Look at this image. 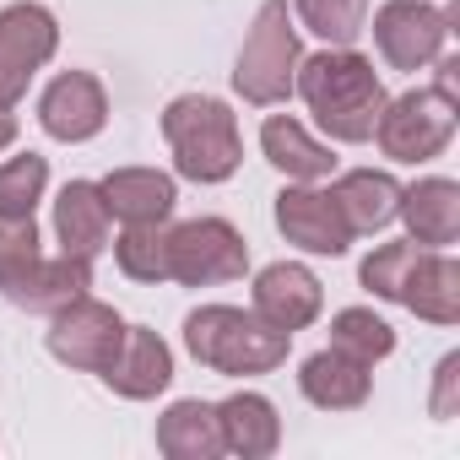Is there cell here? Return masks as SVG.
Masks as SVG:
<instances>
[{"label":"cell","mask_w":460,"mask_h":460,"mask_svg":"<svg viewBox=\"0 0 460 460\" xmlns=\"http://www.w3.org/2000/svg\"><path fill=\"white\" fill-rule=\"evenodd\" d=\"M298 395L320 411H363L374 395V368L347 358L341 347H320L298 363Z\"/></svg>","instance_id":"cell-16"},{"label":"cell","mask_w":460,"mask_h":460,"mask_svg":"<svg viewBox=\"0 0 460 460\" xmlns=\"http://www.w3.org/2000/svg\"><path fill=\"white\" fill-rule=\"evenodd\" d=\"M163 141L173 152V173L190 184H227L244 163L239 114L227 98L211 93H179L163 109Z\"/></svg>","instance_id":"cell-3"},{"label":"cell","mask_w":460,"mask_h":460,"mask_svg":"<svg viewBox=\"0 0 460 460\" xmlns=\"http://www.w3.org/2000/svg\"><path fill=\"white\" fill-rule=\"evenodd\" d=\"M411 255H417V244H411V239L374 244V250L363 255V266H358V282H363V293H374L379 304H395V298H401V277H406Z\"/></svg>","instance_id":"cell-29"},{"label":"cell","mask_w":460,"mask_h":460,"mask_svg":"<svg viewBox=\"0 0 460 460\" xmlns=\"http://www.w3.org/2000/svg\"><path fill=\"white\" fill-rule=\"evenodd\" d=\"M428 417L449 422L460 417V352H444L433 368V395H428Z\"/></svg>","instance_id":"cell-30"},{"label":"cell","mask_w":460,"mask_h":460,"mask_svg":"<svg viewBox=\"0 0 460 460\" xmlns=\"http://www.w3.org/2000/svg\"><path fill=\"white\" fill-rule=\"evenodd\" d=\"M60 55V17L39 0L0 6V109H17L33 76Z\"/></svg>","instance_id":"cell-8"},{"label":"cell","mask_w":460,"mask_h":460,"mask_svg":"<svg viewBox=\"0 0 460 460\" xmlns=\"http://www.w3.org/2000/svg\"><path fill=\"white\" fill-rule=\"evenodd\" d=\"M114 266L130 282H141V288L173 282V266H168V222H125V234L114 239Z\"/></svg>","instance_id":"cell-24"},{"label":"cell","mask_w":460,"mask_h":460,"mask_svg":"<svg viewBox=\"0 0 460 460\" xmlns=\"http://www.w3.org/2000/svg\"><path fill=\"white\" fill-rule=\"evenodd\" d=\"M455 6H433V0H385L379 12H368L374 49L390 71H428L455 33Z\"/></svg>","instance_id":"cell-7"},{"label":"cell","mask_w":460,"mask_h":460,"mask_svg":"<svg viewBox=\"0 0 460 460\" xmlns=\"http://www.w3.org/2000/svg\"><path fill=\"white\" fill-rule=\"evenodd\" d=\"M395 304L411 309L428 325H460V261L449 250H422L417 244Z\"/></svg>","instance_id":"cell-17"},{"label":"cell","mask_w":460,"mask_h":460,"mask_svg":"<svg viewBox=\"0 0 460 460\" xmlns=\"http://www.w3.org/2000/svg\"><path fill=\"white\" fill-rule=\"evenodd\" d=\"M261 157L288 179V184H325L336 173V146L320 141L298 114H266L261 119Z\"/></svg>","instance_id":"cell-13"},{"label":"cell","mask_w":460,"mask_h":460,"mask_svg":"<svg viewBox=\"0 0 460 460\" xmlns=\"http://www.w3.org/2000/svg\"><path fill=\"white\" fill-rule=\"evenodd\" d=\"M98 190H103L114 222H173V206H179V173L146 168V163L103 173Z\"/></svg>","instance_id":"cell-19"},{"label":"cell","mask_w":460,"mask_h":460,"mask_svg":"<svg viewBox=\"0 0 460 460\" xmlns=\"http://www.w3.org/2000/svg\"><path fill=\"white\" fill-rule=\"evenodd\" d=\"M293 98H304V109L314 114V125L325 130L331 146H363L374 141V125L385 114V82L374 71L368 55L352 49H320V55H304L298 60V76H293Z\"/></svg>","instance_id":"cell-1"},{"label":"cell","mask_w":460,"mask_h":460,"mask_svg":"<svg viewBox=\"0 0 460 460\" xmlns=\"http://www.w3.org/2000/svg\"><path fill=\"white\" fill-rule=\"evenodd\" d=\"M395 222H406V239L422 250H449L460 239V184L449 173H428L401 184V211Z\"/></svg>","instance_id":"cell-15"},{"label":"cell","mask_w":460,"mask_h":460,"mask_svg":"<svg viewBox=\"0 0 460 460\" xmlns=\"http://www.w3.org/2000/svg\"><path fill=\"white\" fill-rule=\"evenodd\" d=\"M455 141V98L433 93V87H406L395 98H385V114L374 125V146L390 163L422 168L433 157H444Z\"/></svg>","instance_id":"cell-5"},{"label":"cell","mask_w":460,"mask_h":460,"mask_svg":"<svg viewBox=\"0 0 460 460\" xmlns=\"http://www.w3.org/2000/svg\"><path fill=\"white\" fill-rule=\"evenodd\" d=\"M119 401H157L173 385V347L152 331V325H125V341L114 352V363L98 374Z\"/></svg>","instance_id":"cell-14"},{"label":"cell","mask_w":460,"mask_h":460,"mask_svg":"<svg viewBox=\"0 0 460 460\" xmlns=\"http://www.w3.org/2000/svg\"><path fill=\"white\" fill-rule=\"evenodd\" d=\"M125 325L130 320L114 304H103V298L87 293V298H76V304H66V309L49 314L44 347H49L55 363H66L76 374H103L114 363V352H119V341H125Z\"/></svg>","instance_id":"cell-9"},{"label":"cell","mask_w":460,"mask_h":460,"mask_svg":"<svg viewBox=\"0 0 460 460\" xmlns=\"http://www.w3.org/2000/svg\"><path fill=\"white\" fill-rule=\"evenodd\" d=\"M39 255H44L39 222L33 217H0V293H12L33 271Z\"/></svg>","instance_id":"cell-28"},{"label":"cell","mask_w":460,"mask_h":460,"mask_svg":"<svg viewBox=\"0 0 460 460\" xmlns=\"http://www.w3.org/2000/svg\"><path fill=\"white\" fill-rule=\"evenodd\" d=\"M93 293V261H82V255H39L33 261V271L6 293L17 309H28V314H55V309H66V304H76V298H87Z\"/></svg>","instance_id":"cell-22"},{"label":"cell","mask_w":460,"mask_h":460,"mask_svg":"<svg viewBox=\"0 0 460 460\" xmlns=\"http://www.w3.org/2000/svg\"><path fill=\"white\" fill-rule=\"evenodd\" d=\"M250 309H255L266 325L298 336V331H309V325L325 314V282H320L304 261H271V266H261L255 282H250Z\"/></svg>","instance_id":"cell-12"},{"label":"cell","mask_w":460,"mask_h":460,"mask_svg":"<svg viewBox=\"0 0 460 460\" xmlns=\"http://www.w3.org/2000/svg\"><path fill=\"white\" fill-rule=\"evenodd\" d=\"M168 266L179 288H227L250 277V244L227 217L168 222Z\"/></svg>","instance_id":"cell-6"},{"label":"cell","mask_w":460,"mask_h":460,"mask_svg":"<svg viewBox=\"0 0 460 460\" xmlns=\"http://www.w3.org/2000/svg\"><path fill=\"white\" fill-rule=\"evenodd\" d=\"M49 190V157L44 152H17L0 163V217H33Z\"/></svg>","instance_id":"cell-27"},{"label":"cell","mask_w":460,"mask_h":460,"mask_svg":"<svg viewBox=\"0 0 460 460\" xmlns=\"http://www.w3.org/2000/svg\"><path fill=\"white\" fill-rule=\"evenodd\" d=\"M109 234H114V217H109L98 179H66L55 195V244L66 255L98 261L109 250Z\"/></svg>","instance_id":"cell-18"},{"label":"cell","mask_w":460,"mask_h":460,"mask_svg":"<svg viewBox=\"0 0 460 460\" xmlns=\"http://www.w3.org/2000/svg\"><path fill=\"white\" fill-rule=\"evenodd\" d=\"M368 12H374V0H293L298 33H314L331 49H352L368 28Z\"/></svg>","instance_id":"cell-25"},{"label":"cell","mask_w":460,"mask_h":460,"mask_svg":"<svg viewBox=\"0 0 460 460\" xmlns=\"http://www.w3.org/2000/svg\"><path fill=\"white\" fill-rule=\"evenodd\" d=\"M184 352L222 379H261V374H277L288 363L293 336L266 325L255 309L200 304L184 314Z\"/></svg>","instance_id":"cell-2"},{"label":"cell","mask_w":460,"mask_h":460,"mask_svg":"<svg viewBox=\"0 0 460 460\" xmlns=\"http://www.w3.org/2000/svg\"><path fill=\"white\" fill-rule=\"evenodd\" d=\"M331 347H341L347 358L358 363H385L395 352V325L385 314H374L368 304H352V309H336L331 314Z\"/></svg>","instance_id":"cell-26"},{"label":"cell","mask_w":460,"mask_h":460,"mask_svg":"<svg viewBox=\"0 0 460 460\" xmlns=\"http://www.w3.org/2000/svg\"><path fill=\"white\" fill-rule=\"evenodd\" d=\"M217 428H222V455L239 460H266L282 449V411L261 390H234L217 401Z\"/></svg>","instance_id":"cell-20"},{"label":"cell","mask_w":460,"mask_h":460,"mask_svg":"<svg viewBox=\"0 0 460 460\" xmlns=\"http://www.w3.org/2000/svg\"><path fill=\"white\" fill-rule=\"evenodd\" d=\"M39 125H44L49 141H66V146L98 141L103 125H109V87L93 71L49 76V87L39 93Z\"/></svg>","instance_id":"cell-11"},{"label":"cell","mask_w":460,"mask_h":460,"mask_svg":"<svg viewBox=\"0 0 460 460\" xmlns=\"http://www.w3.org/2000/svg\"><path fill=\"white\" fill-rule=\"evenodd\" d=\"M298 60H304V39H298L288 0H261V12L239 44V60H234V93L255 109H277L293 98Z\"/></svg>","instance_id":"cell-4"},{"label":"cell","mask_w":460,"mask_h":460,"mask_svg":"<svg viewBox=\"0 0 460 460\" xmlns=\"http://www.w3.org/2000/svg\"><path fill=\"white\" fill-rule=\"evenodd\" d=\"M157 455L168 460H217L222 455V428H217V401H200V395H184V401H168L157 428Z\"/></svg>","instance_id":"cell-23"},{"label":"cell","mask_w":460,"mask_h":460,"mask_svg":"<svg viewBox=\"0 0 460 460\" xmlns=\"http://www.w3.org/2000/svg\"><path fill=\"white\" fill-rule=\"evenodd\" d=\"M277 234L320 261H341L352 250V227L331 195V184H282L277 195Z\"/></svg>","instance_id":"cell-10"},{"label":"cell","mask_w":460,"mask_h":460,"mask_svg":"<svg viewBox=\"0 0 460 460\" xmlns=\"http://www.w3.org/2000/svg\"><path fill=\"white\" fill-rule=\"evenodd\" d=\"M331 195L352 227V239H374L395 222L401 211V179L390 168H347V173H331Z\"/></svg>","instance_id":"cell-21"},{"label":"cell","mask_w":460,"mask_h":460,"mask_svg":"<svg viewBox=\"0 0 460 460\" xmlns=\"http://www.w3.org/2000/svg\"><path fill=\"white\" fill-rule=\"evenodd\" d=\"M17 136H22L17 114H12V109H0V152H12V146H17Z\"/></svg>","instance_id":"cell-31"}]
</instances>
